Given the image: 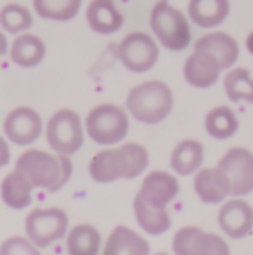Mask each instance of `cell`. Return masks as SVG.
I'll use <instances>...</instances> for the list:
<instances>
[{"instance_id": "6da1fadb", "label": "cell", "mask_w": 253, "mask_h": 255, "mask_svg": "<svg viewBox=\"0 0 253 255\" xmlns=\"http://www.w3.org/2000/svg\"><path fill=\"white\" fill-rule=\"evenodd\" d=\"M149 167V151L139 142H123L116 148H104L92 156L88 174L95 182L108 184L118 179H135Z\"/></svg>"}, {"instance_id": "ba28073f", "label": "cell", "mask_w": 253, "mask_h": 255, "mask_svg": "<svg viewBox=\"0 0 253 255\" xmlns=\"http://www.w3.org/2000/svg\"><path fill=\"white\" fill-rule=\"evenodd\" d=\"M116 57L132 73H146L160 59V44L146 31H132L116 45Z\"/></svg>"}, {"instance_id": "8fae6325", "label": "cell", "mask_w": 253, "mask_h": 255, "mask_svg": "<svg viewBox=\"0 0 253 255\" xmlns=\"http://www.w3.org/2000/svg\"><path fill=\"white\" fill-rule=\"evenodd\" d=\"M3 134L14 146H31L44 134V122L35 108L17 106L3 120Z\"/></svg>"}, {"instance_id": "5bb4252c", "label": "cell", "mask_w": 253, "mask_h": 255, "mask_svg": "<svg viewBox=\"0 0 253 255\" xmlns=\"http://www.w3.org/2000/svg\"><path fill=\"white\" fill-rule=\"evenodd\" d=\"M222 64L213 54L203 49H194L184 63V78L196 89H208L215 85L222 73Z\"/></svg>"}, {"instance_id": "4dcf8cb0", "label": "cell", "mask_w": 253, "mask_h": 255, "mask_svg": "<svg viewBox=\"0 0 253 255\" xmlns=\"http://www.w3.org/2000/svg\"><path fill=\"white\" fill-rule=\"evenodd\" d=\"M9 52V42H7V37H5V31L0 28V56Z\"/></svg>"}, {"instance_id": "f546056e", "label": "cell", "mask_w": 253, "mask_h": 255, "mask_svg": "<svg viewBox=\"0 0 253 255\" xmlns=\"http://www.w3.org/2000/svg\"><path fill=\"white\" fill-rule=\"evenodd\" d=\"M10 161V146L9 139L0 135V168H3L5 165H9Z\"/></svg>"}, {"instance_id": "4316f807", "label": "cell", "mask_w": 253, "mask_h": 255, "mask_svg": "<svg viewBox=\"0 0 253 255\" xmlns=\"http://www.w3.org/2000/svg\"><path fill=\"white\" fill-rule=\"evenodd\" d=\"M33 9L42 19L66 23L78 16L82 0H33Z\"/></svg>"}, {"instance_id": "9a60e30c", "label": "cell", "mask_w": 253, "mask_h": 255, "mask_svg": "<svg viewBox=\"0 0 253 255\" xmlns=\"http://www.w3.org/2000/svg\"><path fill=\"white\" fill-rule=\"evenodd\" d=\"M194 193L203 203L217 205L227 200L231 195V184L227 175L219 167L199 168L194 174Z\"/></svg>"}, {"instance_id": "cb8c5ba5", "label": "cell", "mask_w": 253, "mask_h": 255, "mask_svg": "<svg viewBox=\"0 0 253 255\" xmlns=\"http://www.w3.org/2000/svg\"><path fill=\"white\" fill-rule=\"evenodd\" d=\"M102 236L92 224H77L66 233V250L71 255H95L102 252Z\"/></svg>"}, {"instance_id": "5b68a950", "label": "cell", "mask_w": 253, "mask_h": 255, "mask_svg": "<svg viewBox=\"0 0 253 255\" xmlns=\"http://www.w3.org/2000/svg\"><path fill=\"white\" fill-rule=\"evenodd\" d=\"M85 132L99 146H116L123 142L130 128L127 108L115 103H102L92 108L85 117Z\"/></svg>"}, {"instance_id": "4fadbf2b", "label": "cell", "mask_w": 253, "mask_h": 255, "mask_svg": "<svg viewBox=\"0 0 253 255\" xmlns=\"http://www.w3.org/2000/svg\"><path fill=\"white\" fill-rule=\"evenodd\" d=\"M179 191L180 184L175 174H170L167 170H151L142 179L137 195L149 205L167 208L177 198Z\"/></svg>"}, {"instance_id": "8992f818", "label": "cell", "mask_w": 253, "mask_h": 255, "mask_svg": "<svg viewBox=\"0 0 253 255\" xmlns=\"http://www.w3.org/2000/svg\"><path fill=\"white\" fill-rule=\"evenodd\" d=\"M85 124L77 111L70 108L58 110L45 125V137L52 151L61 154H75L85 142Z\"/></svg>"}, {"instance_id": "d6986e66", "label": "cell", "mask_w": 253, "mask_h": 255, "mask_svg": "<svg viewBox=\"0 0 253 255\" xmlns=\"http://www.w3.org/2000/svg\"><path fill=\"white\" fill-rule=\"evenodd\" d=\"M194 49H203L213 54L224 70L233 68L240 57V44L226 31H212V33L203 35L194 42Z\"/></svg>"}, {"instance_id": "1f68e13d", "label": "cell", "mask_w": 253, "mask_h": 255, "mask_svg": "<svg viewBox=\"0 0 253 255\" xmlns=\"http://www.w3.org/2000/svg\"><path fill=\"white\" fill-rule=\"evenodd\" d=\"M247 49H248V52L253 56V31H250V35L247 37Z\"/></svg>"}, {"instance_id": "9c48e42d", "label": "cell", "mask_w": 253, "mask_h": 255, "mask_svg": "<svg viewBox=\"0 0 253 255\" xmlns=\"http://www.w3.org/2000/svg\"><path fill=\"white\" fill-rule=\"evenodd\" d=\"M172 250L179 255H226L231 252L227 242L199 226H184L172 238Z\"/></svg>"}, {"instance_id": "3957f363", "label": "cell", "mask_w": 253, "mask_h": 255, "mask_svg": "<svg viewBox=\"0 0 253 255\" xmlns=\"http://www.w3.org/2000/svg\"><path fill=\"white\" fill-rule=\"evenodd\" d=\"M125 108L141 124H162L173 110V92L163 80H146L130 89Z\"/></svg>"}, {"instance_id": "44dd1931", "label": "cell", "mask_w": 253, "mask_h": 255, "mask_svg": "<svg viewBox=\"0 0 253 255\" xmlns=\"http://www.w3.org/2000/svg\"><path fill=\"white\" fill-rule=\"evenodd\" d=\"M33 189L35 186L30 182V179L21 170L14 168L3 177L2 184H0V196L9 208L23 210L33 200Z\"/></svg>"}, {"instance_id": "30bf717a", "label": "cell", "mask_w": 253, "mask_h": 255, "mask_svg": "<svg viewBox=\"0 0 253 255\" xmlns=\"http://www.w3.org/2000/svg\"><path fill=\"white\" fill-rule=\"evenodd\" d=\"M217 167L227 175L233 196H247L253 191V151L243 146L227 149Z\"/></svg>"}, {"instance_id": "52a82bcc", "label": "cell", "mask_w": 253, "mask_h": 255, "mask_svg": "<svg viewBox=\"0 0 253 255\" xmlns=\"http://www.w3.org/2000/svg\"><path fill=\"white\" fill-rule=\"evenodd\" d=\"M70 229V217L59 207L33 208L24 219L26 236L38 247L47 249L54 242L64 238Z\"/></svg>"}, {"instance_id": "f1b7e54d", "label": "cell", "mask_w": 253, "mask_h": 255, "mask_svg": "<svg viewBox=\"0 0 253 255\" xmlns=\"http://www.w3.org/2000/svg\"><path fill=\"white\" fill-rule=\"evenodd\" d=\"M40 249L24 236H10L0 245V254H38Z\"/></svg>"}, {"instance_id": "83f0119b", "label": "cell", "mask_w": 253, "mask_h": 255, "mask_svg": "<svg viewBox=\"0 0 253 255\" xmlns=\"http://www.w3.org/2000/svg\"><path fill=\"white\" fill-rule=\"evenodd\" d=\"M33 24V14L23 3L10 2L0 9V28L9 35L28 31Z\"/></svg>"}, {"instance_id": "e0dca14e", "label": "cell", "mask_w": 253, "mask_h": 255, "mask_svg": "<svg viewBox=\"0 0 253 255\" xmlns=\"http://www.w3.org/2000/svg\"><path fill=\"white\" fill-rule=\"evenodd\" d=\"M151 252L148 240L137 231H134L128 226H116L111 233H109L108 240L104 242L102 247V254L104 255H146Z\"/></svg>"}, {"instance_id": "277c9868", "label": "cell", "mask_w": 253, "mask_h": 255, "mask_svg": "<svg viewBox=\"0 0 253 255\" xmlns=\"http://www.w3.org/2000/svg\"><path fill=\"white\" fill-rule=\"evenodd\" d=\"M153 37L162 47L172 52L186 51L192 42L189 16L179 10L170 0H158L149 14Z\"/></svg>"}, {"instance_id": "7402d4cb", "label": "cell", "mask_w": 253, "mask_h": 255, "mask_svg": "<svg viewBox=\"0 0 253 255\" xmlns=\"http://www.w3.org/2000/svg\"><path fill=\"white\" fill-rule=\"evenodd\" d=\"M231 0H189L187 16L199 28H215L227 19Z\"/></svg>"}, {"instance_id": "ffe728a7", "label": "cell", "mask_w": 253, "mask_h": 255, "mask_svg": "<svg viewBox=\"0 0 253 255\" xmlns=\"http://www.w3.org/2000/svg\"><path fill=\"white\" fill-rule=\"evenodd\" d=\"M203 161H205V146L198 139H182L177 142L170 154V167L173 174L182 177L196 174L201 168Z\"/></svg>"}, {"instance_id": "484cf974", "label": "cell", "mask_w": 253, "mask_h": 255, "mask_svg": "<svg viewBox=\"0 0 253 255\" xmlns=\"http://www.w3.org/2000/svg\"><path fill=\"white\" fill-rule=\"evenodd\" d=\"M224 92L231 103L253 104V75L247 68H233L224 77Z\"/></svg>"}, {"instance_id": "603a6c76", "label": "cell", "mask_w": 253, "mask_h": 255, "mask_svg": "<svg viewBox=\"0 0 253 255\" xmlns=\"http://www.w3.org/2000/svg\"><path fill=\"white\" fill-rule=\"evenodd\" d=\"M134 215L139 228L151 236H160L172 228V215L169 208H160L135 195L134 198Z\"/></svg>"}, {"instance_id": "7a4b0ae2", "label": "cell", "mask_w": 253, "mask_h": 255, "mask_svg": "<svg viewBox=\"0 0 253 255\" xmlns=\"http://www.w3.org/2000/svg\"><path fill=\"white\" fill-rule=\"evenodd\" d=\"M21 170L35 188H42L49 193L59 191L71 179L73 161L70 154L49 153L44 149L30 148L17 156L16 167Z\"/></svg>"}, {"instance_id": "ac0fdd59", "label": "cell", "mask_w": 253, "mask_h": 255, "mask_svg": "<svg viewBox=\"0 0 253 255\" xmlns=\"http://www.w3.org/2000/svg\"><path fill=\"white\" fill-rule=\"evenodd\" d=\"M47 47L45 42L35 33H23L16 35L12 44L9 45V57L14 64L19 68H35L44 61Z\"/></svg>"}, {"instance_id": "7c38bea8", "label": "cell", "mask_w": 253, "mask_h": 255, "mask_svg": "<svg viewBox=\"0 0 253 255\" xmlns=\"http://www.w3.org/2000/svg\"><path fill=\"white\" fill-rule=\"evenodd\" d=\"M219 228L233 240L247 238L253 231V207L241 196L224 200L217 215Z\"/></svg>"}, {"instance_id": "2e32d148", "label": "cell", "mask_w": 253, "mask_h": 255, "mask_svg": "<svg viewBox=\"0 0 253 255\" xmlns=\"http://www.w3.org/2000/svg\"><path fill=\"white\" fill-rule=\"evenodd\" d=\"M87 23L92 31L99 35H113L122 30L123 17L115 0H90L87 5Z\"/></svg>"}, {"instance_id": "d4e9b609", "label": "cell", "mask_w": 253, "mask_h": 255, "mask_svg": "<svg viewBox=\"0 0 253 255\" xmlns=\"http://www.w3.org/2000/svg\"><path fill=\"white\" fill-rule=\"evenodd\" d=\"M240 128V118L229 106H215L205 117V130L210 137L226 141L233 137Z\"/></svg>"}]
</instances>
